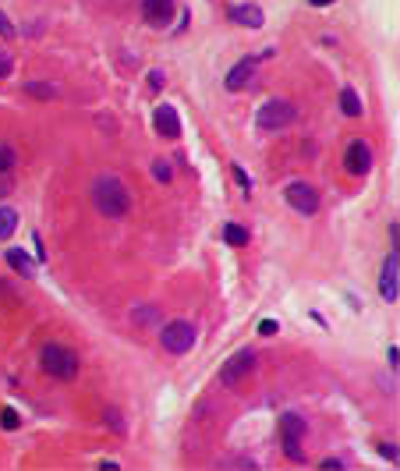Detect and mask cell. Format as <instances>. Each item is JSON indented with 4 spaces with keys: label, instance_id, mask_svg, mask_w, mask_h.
I'll return each mask as SVG.
<instances>
[{
    "label": "cell",
    "instance_id": "1",
    "mask_svg": "<svg viewBox=\"0 0 400 471\" xmlns=\"http://www.w3.org/2000/svg\"><path fill=\"white\" fill-rule=\"evenodd\" d=\"M92 202H96V209H99L106 220H124V217L131 213V191L124 188L121 177H113V174L96 177V184H92Z\"/></svg>",
    "mask_w": 400,
    "mask_h": 471
},
{
    "label": "cell",
    "instance_id": "2",
    "mask_svg": "<svg viewBox=\"0 0 400 471\" xmlns=\"http://www.w3.org/2000/svg\"><path fill=\"white\" fill-rule=\"evenodd\" d=\"M39 365H43V372L53 376V379H75L78 369H82L78 354L71 347H64V344H46L39 351Z\"/></svg>",
    "mask_w": 400,
    "mask_h": 471
},
{
    "label": "cell",
    "instance_id": "3",
    "mask_svg": "<svg viewBox=\"0 0 400 471\" xmlns=\"http://www.w3.org/2000/svg\"><path fill=\"white\" fill-rule=\"evenodd\" d=\"M294 117H298V107L291 99H269V103H262L259 107V128L262 131H280V128H287V124H294Z\"/></svg>",
    "mask_w": 400,
    "mask_h": 471
},
{
    "label": "cell",
    "instance_id": "4",
    "mask_svg": "<svg viewBox=\"0 0 400 471\" xmlns=\"http://www.w3.org/2000/svg\"><path fill=\"white\" fill-rule=\"evenodd\" d=\"M301 436H305V418L287 411L280 418V443H283V454H287L291 461H301Z\"/></svg>",
    "mask_w": 400,
    "mask_h": 471
},
{
    "label": "cell",
    "instance_id": "5",
    "mask_svg": "<svg viewBox=\"0 0 400 471\" xmlns=\"http://www.w3.org/2000/svg\"><path fill=\"white\" fill-rule=\"evenodd\" d=\"M159 344H163V351H170V354H185V351H192V344H195V326L185 323V319L166 323L163 333H159Z\"/></svg>",
    "mask_w": 400,
    "mask_h": 471
},
{
    "label": "cell",
    "instance_id": "6",
    "mask_svg": "<svg viewBox=\"0 0 400 471\" xmlns=\"http://www.w3.org/2000/svg\"><path fill=\"white\" fill-rule=\"evenodd\" d=\"M252 369H255V354H252V351H238V354H231V358L223 361L220 383H223V386H238L241 379L252 376Z\"/></svg>",
    "mask_w": 400,
    "mask_h": 471
},
{
    "label": "cell",
    "instance_id": "7",
    "mask_svg": "<svg viewBox=\"0 0 400 471\" xmlns=\"http://www.w3.org/2000/svg\"><path fill=\"white\" fill-rule=\"evenodd\" d=\"M283 198H287L291 209H298V213H305V217H312L319 209V191L312 184H305V181H291L287 188H283Z\"/></svg>",
    "mask_w": 400,
    "mask_h": 471
},
{
    "label": "cell",
    "instance_id": "8",
    "mask_svg": "<svg viewBox=\"0 0 400 471\" xmlns=\"http://www.w3.org/2000/svg\"><path fill=\"white\" fill-rule=\"evenodd\" d=\"M344 171H348L351 177H365V174L372 171V149H369V142L355 138V142L348 145V152H344Z\"/></svg>",
    "mask_w": 400,
    "mask_h": 471
},
{
    "label": "cell",
    "instance_id": "9",
    "mask_svg": "<svg viewBox=\"0 0 400 471\" xmlns=\"http://www.w3.org/2000/svg\"><path fill=\"white\" fill-rule=\"evenodd\" d=\"M142 18H145V25L163 29L170 18H174V0H145V4H142Z\"/></svg>",
    "mask_w": 400,
    "mask_h": 471
},
{
    "label": "cell",
    "instance_id": "10",
    "mask_svg": "<svg viewBox=\"0 0 400 471\" xmlns=\"http://www.w3.org/2000/svg\"><path fill=\"white\" fill-rule=\"evenodd\" d=\"M152 124H156V131H159L163 138H178V135H181V117H178V110L170 107V103H163V107H156V114H152Z\"/></svg>",
    "mask_w": 400,
    "mask_h": 471
},
{
    "label": "cell",
    "instance_id": "11",
    "mask_svg": "<svg viewBox=\"0 0 400 471\" xmlns=\"http://www.w3.org/2000/svg\"><path fill=\"white\" fill-rule=\"evenodd\" d=\"M252 78H255V61L245 57V61H238L231 71H227V89H231V92H241V89L252 85Z\"/></svg>",
    "mask_w": 400,
    "mask_h": 471
},
{
    "label": "cell",
    "instance_id": "12",
    "mask_svg": "<svg viewBox=\"0 0 400 471\" xmlns=\"http://www.w3.org/2000/svg\"><path fill=\"white\" fill-rule=\"evenodd\" d=\"M397 273H400L397 252H390L386 263H383V277H379V294H383L386 301H397Z\"/></svg>",
    "mask_w": 400,
    "mask_h": 471
},
{
    "label": "cell",
    "instance_id": "13",
    "mask_svg": "<svg viewBox=\"0 0 400 471\" xmlns=\"http://www.w3.org/2000/svg\"><path fill=\"white\" fill-rule=\"evenodd\" d=\"M227 18H231L234 25H245V29H262V22H266L259 4H238V8L227 11Z\"/></svg>",
    "mask_w": 400,
    "mask_h": 471
},
{
    "label": "cell",
    "instance_id": "14",
    "mask_svg": "<svg viewBox=\"0 0 400 471\" xmlns=\"http://www.w3.org/2000/svg\"><path fill=\"white\" fill-rule=\"evenodd\" d=\"M8 266L15 273H22V277H36V263H32L22 248H8Z\"/></svg>",
    "mask_w": 400,
    "mask_h": 471
},
{
    "label": "cell",
    "instance_id": "15",
    "mask_svg": "<svg viewBox=\"0 0 400 471\" xmlns=\"http://www.w3.org/2000/svg\"><path fill=\"white\" fill-rule=\"evenodd\" d=\"M340 110H344L348 117H362V96L355 92V89H344V92H340Z\"/></svg>",
    "mask_w": 400,
    "mask_h": 471
},
{
    "label": "cell",
    "instance_id": "16",
    "mask_svg": "<svg viewBox=\"0 0 400 471\" xmlns=\"http://www.w3.org/2000/svg\"><path fill=\"white\" fill-rule=\"evenodd\" d=\"M15 227H18V213L11 205H0V241H8L15 234Z\"/></svg>",
    "mask_w": 400,
    "mask_h": 471
},
{
    "label": "cell",
    "instance_id": "17",
    "mask_svg": "<svg viewBox=\"0 0 400 471\" xmlns=\"http://www.w3.org/2000/svg\"><path fill=\"white\" fill-rule=\"evenodd\" d=\"M29 96H36V99H53L57 96V85H50V82H25L22 85Z\"/></svg>",
    "mask_w": 400,
    "mask_h": 471
},
{
    "label": "cell",
    "instance_id": "18",
    "mask_svg": "<svg viewBox=\"0 0 400 471\" xmlns=\"http://www.w3.org/2000/svg\"><path fill=\"white\" fill-rule=\"evenodd\" d=\"M223 241H227V245H248V231L238 227V224H227V227H223Z\"/></svg>",
    "mask_w": 400,
    "mask_h": 471
},
{
    "label": "cell",
    "instance_id": "19",
    "mask_svg": "<svg viewBox=\"0 0 400 471\" xmlns=\"http://www.w3.org/2000/svg\"><path fill=\"white\" fill-rule=\"evenodd\" d=\"M131 319H135V323H142V326H149V323H156L159 316H156V308H152V305H145V308H135V312H131Z\"/></svg>",
    "mask_w": 400,
    "mask_h": 471
},
{
    "label": "cell",
    "instance_id": "20",
    "mask_svg": "<svg viewBox=\"0 0 400 471\" xmlns=\"http://www.w3.org/2000/svg\"><path fill=\"white\" fill-rule=\"evenodd\" d=\"M11 167H15V149L0 142V174H8Z\"/></svg>",
    "mask_w": 400,
    "mask_h": 471
},
{
    "label": "cell",
    "instance_id": "21",
    "mask_svg": "<svg viewBox=\"0 0 400 471\" xmlns=\"http://www.w3.org/2000/svg\"><path fill=\"white\" fill-rule=\"evenodd\" d=\"M0 426H4V429H18V426H22L18 411H15V407H4V411H0Z\"/></svg>",
    "mask_w": 400,
    "mask_h": 471
},
{
    "label": "cell",
    "instance_id": "22",
    "mask_svg": "<svg viewBox=\"0 0 400 471\" xmlns=\"http://www.w3.org/2000/svg\"><path fill=\"white\" fill-rule=\"evenodd\" d=\"M103 418H106V422H110L113 429H117V433H124V422H121V411H117V407H110Z\"/></svg>",
    "mask_w": 400,
    "mask_h": 471
},
{
    "label": "cell",
    "instance_id": "23",
    "mask_svg": "<svg viewBox=\"0 0 400 471\" xmlns=\"http://www.w3.org/2000/svg\"><path fill=\"white\" fill-rule=\"evenodd\" d=\"M152 174H156V181H170V167H166V160H156V164H152Z\"/></svg>",
    "mask_w": 400,
    "mask_h": 471
},
{
    "label": "cell",
    "instance_id": "24",
    "mask_svg": "<svg viewBox=\"0 0 400 471\" xmlns=\"http://www.w3.org/2000/svg\"><path fill=\"white\" fill-rule=\"evenodd\" d=\"M259 333H262V337H273V333H280L276 319H262V323H259Z\"/></svg>",
    "mask_w": 400,
    "mask_h": 471
},
{
    "label": "cell",
    "instance_id": "25",
    "mask_svg": "<svg viewBox=\"0 0 400 471\" xmlns=\"http://www.w3.org/2000/svg\"><path fill=\"white\" fill-rule=\"evenodd\" d=\"M8 75H11V57L0 50V78H8Z\"/></svg>",
    "mask_w": 400,
    "mask_h": 471
},
{
    "label": "cell",
    "instance_id": "26",
    "mask_svg": "<svg viewBox=\"0 0 400 471\" xmlns=\"http://www.w3.org/2000/svg\"><path fill=\"white\" fill-rule=\"evenodd\" d=\"M379 454H383L386 461H397V447H393V443H379Z\"/></svg>",
    "mask_w": 400,
    "mask_h": 471
},
{
    "label": "cell",
    "instance_id": "27",
    "mask_svg": "<svg viewBox=\"0 0 400 471\" xmlns=\"http://www.w3.org/2000/svg\"><path fill=\"white\" fill-rule=\"evenodd\" d=\"M234 177H238V184H241V188H245V191H248V188H252V181H248V174H245V171H241V167H234Z\"/></svg>",
    "mask_w": 400,
    "mask_h": 471
},
{
    "label": "cell",
    "instance_id": "28",
    "mask_svg": "<svg viewBox=\"0 0 400 471\" xmlns=\"http://www.w3.org/2000/svg\"><path fill=\"white\" fill-rule=\"evenodd\" d=\"M163 82H166V78H163V71H152V75H149V89H159Z\"/></svg>",
    "mask_w": 400,
    "mask_h": 471
},
{
    "label": "cell",
    "instance_id": "29",
    "mask_svg": "<svg viewBox=\"0 0 400 471\" xmlns=\"http://www.w3.org/2000/svg\"><path fill=\"white\" fill-rule=\"evenodd\" d=\"M8 191H11V177H8V174H0V198H4Z\"/></svg>",
    "mask_w": 400,
    "mask_h": 471
},
{
    "label": "cell",
    "instance_id": "30",
    "mask_svg": "<svg viewBox=\"0 0 400 471\" xmlns=\"http://www.w3.org/2000/svg\"><path fill=\"white\" fill-rule=\"evenodd\" d=\"M0 298H4V301H8V305H18V298H15V294H11V291H8V287H4V284H0Z\"/></svg>",
    "mask_w": 400,
    "mask_h": 471
},
{
    "label": "cell",
    "instance_id": "31",
    "mask_svg": "<svg viewBox=\"0 0 400 471\" xmlns=\"http://www.w3.org/2000/svg\"><path fill=\"white\" fill-rule=\"evenodd\" d=\"M322 468H326V471H336V468H344V464H340L336 457H326V461H322Z\"/></svg>",
    "mask_w": 400,
    "mask_h": 471
},
{
    "label": "cell",
    "instance_id": "32",
    "mask_svg": "<svg viewBox=\"0 0 400 471\" xmlns=\"http://www.w3.org/2000/svg\"><path fill=\"white\" fill-rule=\"evenodd\" d=\"M397 358H400V351H397V344H390V369H397Z\"/></svg>",
    "mask_w": 400,
    "mask_h": 471
},
{
    "label": "cell",
    "instance_id": "33",
    "mask_svg": "<svg viewBox=\"0 0 400 471\" xmlns=\"http://www.w3.org/2000/svg\"><path fill=\"white\" fill-rule=\"evenodd\" d=\"M8 29H11V25H8V18H4V15H0V36H4Z\"/></svg>",
    "mask_w": 400,
    "mask_h": 471
},
{
    "label": "cell",
    "instance_id": "34",
    "mask_svg": "<svg viewBox=\"0 0 400 471\" xmlns=\"http://www.w3.org/2000/svg\"><path fill=\"white\" fill-rule=\"evenodd\" d=\"M312 4H315V8H326V4H333V0H312Z\"/></svg>",
    "mask_w": 400,
    "mask_h": 471
}]
</instances>
